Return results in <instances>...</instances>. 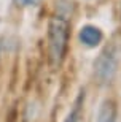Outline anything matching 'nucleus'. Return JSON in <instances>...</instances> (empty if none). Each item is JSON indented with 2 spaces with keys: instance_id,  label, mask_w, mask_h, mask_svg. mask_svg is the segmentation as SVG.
<instances>
[{
  "instance_id": "1",
  "label": "nucleus",
  "mask_w": 121,
  "mask_h": 122,
  "mask_svg": "<svg viewBox=\"0 0 121 122\" xmlns=\"http://www.w3.org/2000/svg\"><path fill=\"white\" fill-rule=\"evenodd\" d=\"M69 43V21L64 16H53L48 24V57L51 70H58L64 62Z\"/></svg>"
},
{
  "instance_id": "2",
  "label": "nucleus",
  "mask_w": 121,
  "mask_h": 122,
  "mask_svg": "<svg viewBox=\"0 0 121 122\" xmlns=\"http://www.w3.org/2000/svg\"><path fill=\"white\" fill-rule=\"evenodd\" d=\"M118 67V59L113 49H105L94 63V75L99 84H108L113 79Z\"/></svg>"
},
{
  "instance_id": "3",
  "label": "nucleus",
  "mask_w": 121,
  "mask_h": 122,
  "mask_svg": "<svg viewBox=\"0 0 121 122\" xmlns=\"http://www.w3.org/2000/svg\"><path fill=\"white\" fill-rule=\"evenodd\" d=\"M80 41L88 48H96L102 41V32L96 25H83L80 30Z\"/></svg>"
},
{
  "instance_id": "4",
  "label": "nucleus",
  "mask_w": 121,
  "mask_h": 122,
  "mask_svg": "<svg viewBox=\"0 0 121 122\" xmlns=\"http://www.w3.org/2000/svg\"><path fill=\"white\" fill-rule=\"evenodd\" d=\"M96 122H116V105L113 100H105L102 103Z\"/></svg>"
},
{
  "instance_id": "5",
  "label": "nucleus",
  "mask_w": 121,
  "mask_h": 122,
  "mask_svg": "<svg viewBox=\"0 0 121 122\" xmlns=\"http://www.w3.org/2000/svg\"><path fill=\"white\" fill-rule=\"evenodd\" d=\"M80 108H81V95H80V98L76 100L75 106H73V109L70 111V114L67 116L65 122H78V117H80Z\"/></svg>"
},
{
  "instance_id": "6",
  "label": "nucleus",
  "mask_w": 121,
  "mask_h": 122,
  "mask_svg": "<svg viewBox=\"0 0 121 122\" xmlns=\"http://www.w3.org/2000/svg\"><path fill=\"white\" fill-rule=\"evenodd\" d=\"M16 3L21 5V6H29V5L35 3V0H16Z\"/></svg>"
}]
</instances>
